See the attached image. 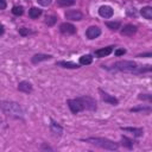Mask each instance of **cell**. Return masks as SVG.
<instances>
[{"mask_svg":"<svg viewBox=\"0 0 152 152\" xmlns=\"http://www.w3.org/2000/svg\"><path fill=\"white\" fill-rule=\"evenodd\" d=\"M102 68L107 69V70H110V71L129 72V74H134V75H141V74H145V72H150L152 70V65H150V64H147V65H139L137 62L128 61V59L114 62L112 64V66L102 65Z\"/></svg>","mask_w":152,"mask_h":152,"instance_id":"cell-1","label":"cell"},{"mask_svg":"<svg viewBox=\"0 0 152 152\" xmlns=\"http://www.w3.org/2000/svg\"><path fill=\"white\" fill-rule=\"evenodd\" d=\"M66 104H68L70 112L75 115L78 114L80 112H83V110L94 112L97 109L96 100L91 96H88V95L78 96L75 99H69V100H66Z\"/></svg>","mask_w":152,"mask_h":152,"instance_id":"cell-2","label":"cell"},{"mask_svg":"<svg viewBox=\"0 0 152 152\" xmlns=\"http://www.w3.org/2000/svg\"><path fill=\"white\" fill-rule=\"evenodd\" d=\"M0 110L11 118L14 119H24L25 116V110L20 106V103L14 102V101H8V100H2L0 101Z\"/></svg>","mask_w":152,"mask_h":152,"instance_id":"cell-3","label":"cell"},{"mask_svg":"<svg viewBox=\"0 0 152 152\" xmlns=\"http://www.w3.org/2000/svg\"><path fill=\"white\" fill-rule=\"evenodd\" d=\"M81 140L86 141V142H89L94 146H97L100 148L108 150V151H118V148H119L118 142H115L110 139L103 138V137H89V138H84V139H81Z\"/></svg>","mask_w":152,"mask_h":152,"instance_id":"cell-4","label":"cell"},{"mask_svg":"<svg viewBox=\"0 0 152 152\" xmlns=\"http://www.w3.org/2000/svg\"><path fill=\"white\" fill-rule=\"evenodd\" d=\"M59 32L65 34V36H71V34H75L77 32V28L71 23H62L59 25Z\"/></svg>","mask_w":152,"mask_h":152,"instance_id":"cell-5","label":"cell"},{"mask_svg":"<svg viewBox=\"0 0 152 152\" xmlns=\"http://www.w3.org/2000/svg\"><path fill=\"white\" fill-rule=\"evenodd\" d=\"M64 15L68 20H71V21H80L83 19V13L78 10H68L65 11Z\"/></svg>","mask_w":152,"mask_h":152,"instance_id":"cell-6","label":"cell"},{"mask_svg":"<svg viewBox=\"0 0 152 152\" xmlns=\"http://www.w3.org/2000/svg\"><path fill=\"white\" fill-rule=\"evenodd\" d=\"M99 93H100V95H101L102 101H104V102H107V103H109V104H112V106H118V104H119V100H118L115 96H113V95L108 94L107 91H104L103 89H99Z\"/></svg>","mask_w":152,"mask_h":152,"instance_id":"cell-7","label":"cell"},{"mask_svg":"<svg viewBox=\"0 0 152 152\" xmlns=\"http://www.w3.org/2000/svg\"><path fill=\"white\" fill-rule=\"evenodd\" d=\"M137 31H138V26H137V25H133V24H126V25L121 28L120 33H121L122 36L132 37V36H134V34L137 33Z\"/></svg>","mask_w":152,"mask_h":152,"instance_id":"cell-8","label":"cell"},{"mask_svg":"<svg viewBox=\"0 0 152 152\" xmlns=\"http://www.w3.org/2000/svg\"><path fill=\"white\" fill-rule=\"evenodd\" d=\"M100 34H101V28H100L99 26H95V25L89 26V27L87 28V31H86V37H87L88 39H95V38H97Z\"/></svg>","mask_w":152,"mask_h":152,"instance_id":"cell-9","label":"cell"},{"mask_svg":"<svg viewBox=\"0 0 152 152\" xmlns=\"http://www.w3.org/2000/svg\"><path fill=\"white\" fill-rule=\"evenodd\" d=\"M114 45H109V46H106V48H102V49H97L95 50L94 52V56L97 57V58H102V57H107L108 55L112 53V51L114 50Z\"/></svg>","mask_w":152,"mask_h":152,"instance_id":"cell-10","label":"cell"},{"mask_svg":"<svg viewBox=\"0 0 152 152\" xmlns=\"http://www.w3.org/2000/svg\"><path fill=\"white\" fill-rule=\"evenodd\" d=\"M50 131L56 137H61L63 134V127L58 122H56L53 119H50Z\"/></svg>","mask_w":152,"mask_h":152,"instance_id":"cell-11","label":"cell"},{"mask_svg":"<svg viewBox=\"0 0 152 152\" xmlns=\"http://www.w3.org/2000/svg\"><path fill=\"white\" fill-rule=\"evenodd\" d=\"M113 13H114L113 8H112L110 6H108V5H102V6L99 8V14H100V17H102V18H104V19L112 18V17H113Z\"/></svg>","mask_w":152,"mask_h":152,"instance_id":"cell-12","label":"cell"},{"mask_svg":"<svg viewBox=\"0 0 152 152\" xmlns=\"http://www.w3.org/2000/svg\"><path fill=\"white\" fill-rule=\"evenodd\" d=\"M18 90L21 93H25V94H31L33 90V86L28 81H20L18 83Z\"/></svg>","mask_w":152,"mask_h":152,"instance_id":"cell-13","label":"cell"},{"mask_svg":"<svg viewBox=\"0 0 152 152\" xmlns=\"http://www.w3.org/2000/svg\"><path fill=\"white\" fill-rule=\"evenodd\" d=\"M52 56L51 55H48V53H36L31 57V62L33 64H38L40 62H44V61H48V59H51Z\"/></svg>","mask_w":152,"mask_h":152,"instance_id":"cell-14","label":"cell"},{"mask_svg":"<svg viewBox=\"0 0 152 152\" xmlns=\"http://www.w3.org/2000/svg\"><path fill=\"white\" fill-rule=\"evenodd\" d=\"M56 65L61 66V68H64V69H77V68H80V64H77L75 62H71V61H57Z\"/></svg>","mask_w":152,"mask_h":152,"instance_id":"cell-15","label":"cell"},{"mask_svg":"<svg viewBox=\"0 0 152 152\" xmlns=\"http://www.w3.org/2000/svg\"><path fill=\"white\" fill-rule=\"evenodd\" d=\"M120 129L124 132H129L137 138L142 137V134H144V129L141 127H120Z\"/></svg>","mask_w":152,"mask_h":152,"instance_id":"cell-16","label":"cell"},{"mask_svg":"<svg viewBox=\"0 0 152 152\" xmlns=\"http://www.w3.org/2000/svg\"><path fill=\"white\" fill-rule=\"evenodd\" d=\"M134 142H135V141H134L133 139H131V138H128V137H126V135H121V145H122L124 147H126V148H128V150H132Z\"/></svg>","mask_w":152,"mask_h":152,"instance_id":"cell-17","label":"cell"},{"mask_svg":"<svg viewBox=\"0 0 152 152\" xmlns=\"http://www.w3.org/2000/svg\"><path fill=\"white\" fill-rule=\"evenodd\" d=\"M140 14L147 19V20H152V7L151 6H145L140 10Z\"/></svg>","mask_w":152,"mask_h":152,"instance_id":"cell-18","label":"cell"},{"mask_svg":"<svg viewBox=\"0 0 152 152\" xmlns=\"http://www.w3.org/2000/svg\"><path fill=\"white\" fill-rule=\"evenodd\" d=\"M42 13H43V11H42L40 8H38V7H31V8L28 10V17H30L31 19H37V18H39V17L42 15Z\"/></svg>","mask_w":152,"mask_h":152,"instance_id":"cell-19","label":"cell"},{"mask_svg":"<svg viewBox=\"0 0 152 152\" xmlns=\"http://www.w3.org/2000/svg\"><path fill=\"white\" fill-rule=\"evenodd\" d=\"M93 63V56L87 53L80 57V65H89Z\"/></svg>","mask_w":152,"mask_h":152,"instance_id":"cell-20","label":"cell"},{"mask_svg":"<svg viewBox=\"0 0 152 152\" xmlns=\"http://www.w3.org/2000/svg\"><path fill=\"white\" fill-rule=\"evenodd\" d=\"M151 110H152V108H151L150 106H139V107H133V108H131V109H129V112H132V113L145 112V113H147V114H150V113H151Z\"/></svg>","mask_w":152,"mask_h":152,"instance_id":"cell-21","label":"cell"},{"mask_svg":"<svg viewBox=\"0 0 152 152\" xmlns=\"http://www.w3.org/2000/svg\"><path fill=\"white\" fill-rule=\"evenodd\" d=\"M106 26L112 31H118L121 28V21H106Z\"/></svg>","mask_w":152,"mask_h":152,"instance_id":"cell-22","label":"cell"},{"mask_svg":"<svg viewBox=\"0 0 152 152\" xmlns=\"http://www.w3.org/2000/svg\"><path fill=\"white\" fill-rule=\"evenodd\" d=\"M76 0H57V6L58 7H69L75 5Z\"/></svg>","mask_w":152,"mask_h":152,"instance_id":"cell-23","label":"cell"},{"mask_svg":"<svg viewBox=\"0 0 152 152\" xmlns=\"http://www.w3.org/2000/svg\"><path fill=\"white\" fill-rule=\"evenodd\" d=\"M57 17L56 15H48L46 17V19H45V24L48 25V26H53L56 23H57Z\"/></svg>","mask_w":152,"mask_h":152,"instance_id":"cell-24","label":"cell"},{"mask_svg":"<svg viewBox=\"0 0 152 152\" xmlns=\"http://www.w3.org/2000/svg\"><path fill=\"white\" fill-rule=\"evenodd\" d=\"M12 13L17 17L19 15H23L24 14V7L23 6H13L12 7Z\"/></svg>","mask_w":152,"mask_h":152,"instance_id":"cell-25","label":"cell"},{"mask_svg":"<svg viewBox=\"0 0 152 152\" xmlns=\"http://www.w3.org/2000/svg\"><path fill=\"white\" fill-rule=\"evenodd\" d=\"M18 31H19V34L23 36V37H26V36H28V34H31V33H34L31 28H27V27H20Z\"/></svg>","mask_w":152,"mask_h":152,"instance_id":"cell-26","label":"cell"},{"mask_svg":"<svg viewBox=\"0 0 152 152\" xmlns=\"http://www.w3.org/2000/svg\"><path fill=\"white\" fill-rule=\"evenodd\" d=\"M138 99H139V100H142V101L151 102V101H152V95H151V94H139V95H138Z\"/></svg>","mask_w":152,"mask_h":152,"instance_id":"cell-27","label":"cell"},{"mask_svg":"<svg viewBox=\"0 0 152 152\" xmlns=\"http://www.w3.org/2000/svg\"><path fill=\"white\" fill-rule=\"evenodd\" d=\"M37 2H38L40 6H44V7H46V6H50V5H51L52 0H37Z\"/></svg>","mask_w":152,"mask_h":152,"instance_id":"cell-28","label":"cell"},{"mask_svg":"<svg viewBox=\"0 0 152 152\" xmlns=\"http://www.w3.org/2000/svg\"><path fill=\"white\" fill-rule=\"evenodd\" d=\"M114 53H115V56H116V57H120V56H124V55L126 53V49H116Z\"/></svg>","mask_w":152,"mask_h":152,"instance_id":"cell-29","label":"cell"},{"mask_svg":"<svg viewBox=\"0 0 152 152\" xmlns=\"http://www.w3.org/2000/svg\"><path fill=\"white\" fill-rule=\"evenodd\" d=\"M6 7H7V2H6V0H0V11L5 10Z\"/></svg>","mask_w":152,"mask_h":152,"instance_id":"cell-30","label":"cell"},{"mask_svg":"<svg viewBox=\"0 0 152 152\" xmlns=\"http://www.w3.org/2000/svg\"><path fill=\"white\" fill-rule=\"evenodd\" d=\"M138 57H144V58H150V57H152V53L151 52H146V53H140V55H138Z\"/></svg>","mask_w":152,"mask_h":152,"instance_id":"cell-31","label":"cell"},{"mask_svg":"<svg viewBox=\"0 0 152 152\" xmlns=\"http://www.w3.org/2000/svg\"><path fill=\"white\" fill-rule=\"evenodd\" d=\"M40 150H50V151H52V147L46 146L45 144H43V145H42V147H40Z\"/></svg>","mask_w":152,"mask_h":152,"instance_id":"cell-32","label":"cell"},{"mask_svg":"<svg viewBox=\"0 0 152 152\" xmlns=\"http://www.w3.org/2000/svg\"><path fill=\"white\" fill-rule=\"evenodd\" d=\"M4 33H5V27L2 24H0V36H2Z\"/></svg>","mask_w":152,"mask_h":152,"instance_id":"cell-33","label":"cell"}]
</instances>
